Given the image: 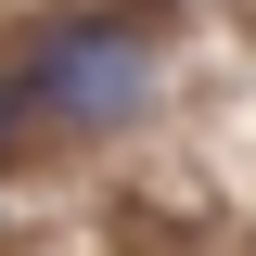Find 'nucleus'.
Masks as SVG:
<instances>
[{
    "mask_svg": "<svg viewBox=\"0 0 256 256\" xmlns=\"http://www.w3.org/2000/svg\"><path fill=\"white\" fill-rule=\"evenodd\" d=\"M13 102H38V116H64V128H128L154 102V26H141V13H64V26L38 38V64H26Z\"/></svg>",
    "mask_w": 256,
    "mask_h": 256,
    "instance_id": "f257e3e1",
    "label": "nucleus"
},
{
    "mask_svg": "<svg viewBox=\"0 0 256 256\" xmlns=\"http://www.w3.org/2000/svg\"><path fill=\"white\" fill-rule=\"evenodd\" d=\"M0 141H13V90H0Z\"/></svg>",
    "mask_w": 256,
    "mask_h": 256,
    "instance_id": "f03ea898",
    "label": "nucleus"
}]
</instances>
